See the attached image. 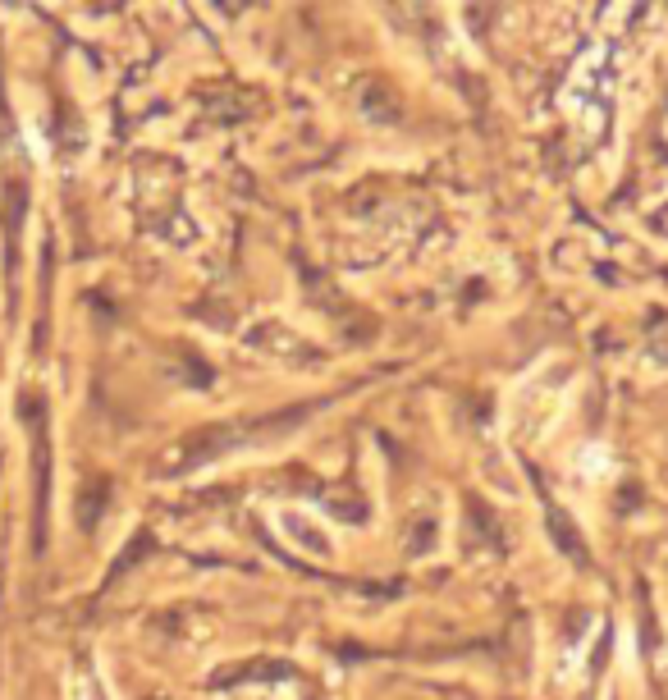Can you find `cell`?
Instances as JSON below:
<instances>
[{
    "label": "cell",
    "instance_id": "1",
    "mask_svg": "<svg viewBox=\"0 0 668 700\" xmlns=\"http://www.w3.org/2000/svg\"><path fill=\"white\" fill-rule=\"evenodd\" d=\"M23 211H28V193L23 184H10L5 188V270H19V234H23Z\"/></svg>",
    "mask_w": 668,
    "mask_h": 700
}]
</instances>
